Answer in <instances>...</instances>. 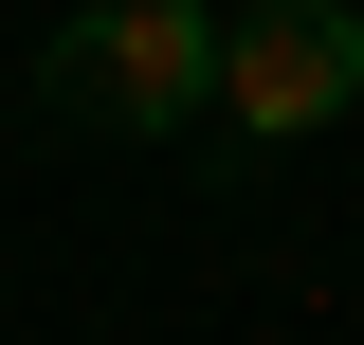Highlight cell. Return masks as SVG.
Listing matches in <instances>:
<instances>
[{
    "instance_id": "obj_1",
    "label": "cell",
    "mask_w": 364,
    "mask_h": 345,
    "mask_svg": "<svg viewBox=\"0 0 364 345\" xmlns=\"http://www.w3.org/2000/svg\"><path fill=\"white\" fill-rule=\"evenodd\" d=\"M37 91L73 128H109V146H164L182 109L219 128V0H73Z\"/></svg>"
},
{
    "instance_id": "obj_2",
    "label": "cell",
    "mask_w": 364,
    "mask_h": 345,
    "mask_svg": "<svg viewBox=\"0 0 364 345\" xmlns=\"http://www.w3.org/2000/svg\"><path fill=\"white\" fill-rule=\"evenodd\" d=\"M364 109V0H219V146H310Z\"/></svg>"
}]
</instances>
